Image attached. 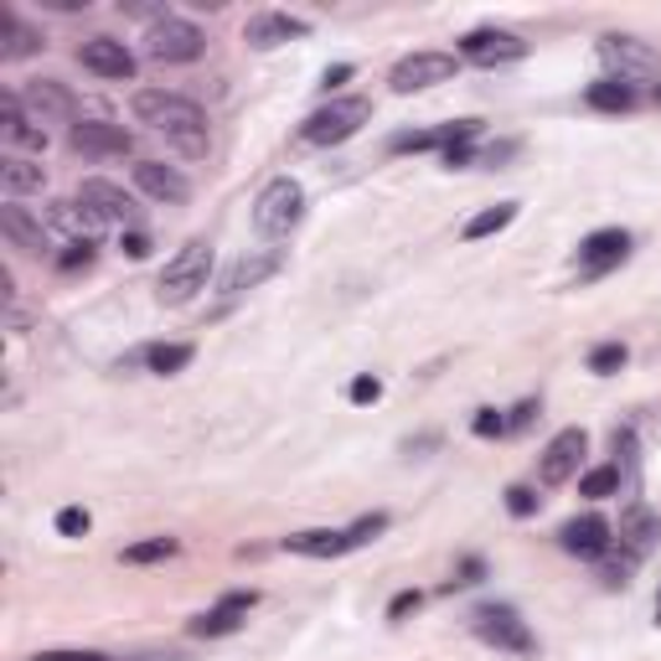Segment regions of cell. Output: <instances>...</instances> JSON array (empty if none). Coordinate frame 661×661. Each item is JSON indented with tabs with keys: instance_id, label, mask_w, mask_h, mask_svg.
<instances>
[{
	"instance_id": "7a4b0ae2",
	"label": "cell",
	"mask_w": 661,
	"mask_h": 661,
	"mask_svg": "<svg viewBox=\"0 0 661 661\" xmlns=\"http://www.w3.org/2000/svg\"><path fill=\"white\" fill-rule=\"evenodd\" d=\"M212 279V243L207 238H191L187 249H176L166 258V269H161V285H155V300L161 306H187L197 300Z\"/></svg>"
},
{
	"instance_id": "44dd1931",
	"label": "cell",
	"mask_w": 661,
	"mask_h": 661,
	"mask_svg": "<svg viewBox=\"0 0 661 661\" xmlns=\"http://www.w3.org/2000/svg\"><path fill=\"white\" fill-rule=\"evenodd\" d=\"M135 187L166 207L191 202V181L176 166H166V161H135Z\"/></svg>"
},
{
	"instance_id": "7bdbcfd3",
	"label": "cell",
	"mask_w": 661,
	"mask_h": 661,
	"mask_svg": "<svg viewBox=\"0 0 661 661\" xmlns=\"http://www.w3.org/2000/svg\"><path fill=\"white\" fill-rule=\"evenodd\" d=\"M517 155V140H502V145H486V151H475V166H492V170H502Z\"/></svg>"
},
{
	"instance_id": "b9f144b4",
	"label": "cell",
	"mask_w": 661,
	"mask_h": 661,
	"mask_svg": "<svg viewBox=\"0 0 661 661\" xmlns=\"http://www.w3.org/2000/svg\"><path fill=\"white\" fill-rule=\"evenodd\" d=\"M419 605H425V594H419V590L393 594V599H388V620H393V626H398V620H408V615L419 610Z\"/></svg>"
},
{
	"instance_id": "f546056e",
	"label": "cell",
	"mask_w": 661,
	"mask_h": 661,
	"mask_svg": "<svg viewBox=\"0 0 661 661\" xmlns=\"http://www.w3.org/2000/svg\"><path fill=\"white\" fill-rule=\"evenodd\" d=\"M517 212H522V202H496V207H486V212H475V218L460 228V238H465V243H475V238H492V233H502V228H511V222H517Z\"/></svg>"
},
{
	"instance_id": "9a60e30c",
	"label": "cell",
	"mask_w": 661,
	"mask_h": 661,
	"mask_svg": "<svg viewBox=\"0 0 661 661\" xmlns=\"http://www.w3.org/2000/svg\"><path fill=\"white\" fill-rule=\"evenodd\" d=\"M68 145L78 155L103 161V155H130L135 151V135H130L124 124H114V119H78V124L68 130Z\"/></svg>"
},
{
	"instance_id": "d6a6232c",
	"label": "cell",
	"mask_w": 661,
	"mask_h": 661,
	"mask_svg": "<svg viewBox=\"0 0 661 661\" xmlns=\"http://www.w3.org/2000/svg\"><path fill=\"white\" fill-rule=\"evenodd\" d=\"M615 492H620V465H594L579 475V496H590V502H605Z\"/></svg>"
},
{
	"instance_id": "7c38bea8",
	"label": "cell",
	"mask_w": 661,
	"mask_h": 661,
	"mask_svg": "<svg viewBox=\"0 0 661 661\" xmlns=\"http://www.w3.org/2000/svg\"><path fill=\"white\" fill-rule=\"evenodd\" d=\"M78 202H84L99 222H119L124 233L140 222V202L124 187H119V181H103V176H88L84 187H78Z\"/></svg>"
},
{
	"instance_id": "ba28073f",
	"label": "cell",
	"mask_w": 661,
	"mask_h": 661,
	"mask_svg": "<svg viewBox=\"0 0 661 661\" xmlns=\"http://www.w3.org/2000/svg\"><path fill=\"white\" fill-rule=\"evenodd\" d=\"M460 68L455 52H408V57H398L388 73V88L393 93H425V88H440L450 84Z\"/></svg>"
},
{
	"instance_id": "cb8c5ba5",
	"label": "cell",
	"mask_w": 661,
	"mask_h": 661,
	"mask_svg": "<svg viewBox=\"0 0 661 661\" xmlns=\"http://www.w3.org/2000/svg\"><path fill=\"white\" fill-rule=\"evenodd\" d=\"M279 548L295 559H341V553H352V538L337 527H310V532H289Z\"/></svg>"
},
{
	"instance_id": "ac0fdd59",
	"label": "cell",
	"mask_w": 661,
	"mask_h": 661,
	"mask_svg": "<svg viewBox=\"0 0 661 661\" xmlns=\"http://www.w3.org/2000/svg\"><path fill=\"white\" fill-rule=\"evenodd\" d=\"M21 109L32 114V124H68L78 114V99L57 78H32V84L21 88Z\"/></svg>"
},
{
	"instance_id": "5bb4252c",
	"label": "cell",
	"mask_w": 661,
	"mask_h": 661,
	"mask_svg": "<svg viewBox=\"0 0 661 661\" xmlns=\"http://www.w3.org/2000/svg\"><path fill=\"white\" fill-rule=\"evenodd\" d=\"M78 63H84L93 78H103V84H135V52L124 47V42H114V36H88L84 47H78Z\"/></svg>"
},
{
	"instance_id": "277c9868",
	"label": "cell",
	"mask_w": 661,
	"mask_h": 661,
	"mask_svg": "<svg viewBox=\"0 0 661 661\" xmlns=\"http://www.w3.org/2000/svg\"><path fill=\"white\" fill-rule=\"evenodd\" d=\"M300 222H306V187L295 176H274L254 197V228L264 238H289Z\"/></svg>"
},
{
	"instance_id": "603a6c76",
	"label": "cell",
	"mask_w": 661,
	"mask_h": 661,
	"mask_svg": "<svg viewBox=\"0 0 661 661\" xmlns=\"http://www.w3.org/2000/svg\"><path fill=\"white\" fill-rule=\"evenodd\" d=\"M657 543H661V517L646 507V502H630V507L620 511V548H630L636 559H646Z\"/></svg>"
},
{
	"instance_id": "30bf717a",
	"label": "cell",
	"mask_w": 661,
	"mask_h": 661,
	"mask_svg": "<svg viewBox=\"0 0 661 661\" xmlns=\"http://www.w3.org/2000/svg\"><path fill=\"white\" fill-rule=\"evenodd\" d=\"M481 135V119H450V124H429V130H404L393 135L388 151L393 155H419V151H455V145H471Z\"/></svg>"
},
{
	"instance_id": "7dc6e473",
	"label": "cell",
	"mask_w": 661,
	"mask_h": 661,
	"mask_svg": "<svg viewBox=\"0 0 661 661\" xmlns=\"http://www.w3.org/2000/svg\"><path fill=\"white\" fill-rule=\"evenodd\" d=\"M352 63H337V68H326V78H321V88H326V93H331V88H341V84H346V78H352Z\"/></svg>"
},
{
	"instance_id": "bcb514c9",
	"label": "cell",
	"mask_w": 661,
	"mask_h": 661,
	"mask_svg": "<svg viewBox=\"0 0 661 661\" xmlns=\"http://www.w3.org/2000/svg\"><path fill=\"white\" fill-rule=\"evenodd\" d=\"M119 249H124V254H130V258H151V238L140 233V228H130V233H124V243H119Z\"/></svg>"
},
{
	"instance_id": "d6986e66",
	"label": "cell",
	"mask_w": 661,
	"mask_h": 661,
	"mask_svg": "<svg viewBox=\"0 0 661 661\" xmlns=\"http://www.w3.org/2000/svg\"><path fill=\"white\" fill-rule=\"evenodd\" d=\"M0 233L11 249H21L26 258H47L52 254V228L42 218H32L21 202H5L0 207Z\"/></svg>"
},
{
	"instance_id": "9c48e42d",
	"label": "cell",
	"mask_w": 661,
	"mask_h": 661,
	"mask_svg": "<svg viewBox=\"0 0 661 661\" xmlns=\"http://www.w3.org/2000/svg\"><path fill=\"white\" fill-rule=\"evenodd\" d=\"M455 57H465V63H475V68H496V63H517V57H527V42L517 32H507V26H475V32L460 36Z\"/></svg>"
},
{
	"instance_id": "4316f807",
	"label": "cell",
	"mask_w": 661,
	"mask_h": 661,
	"mask_svg": "<svg viewBox=\"0 0 661 661\" xmlns=\"http://www.w3.org/2000/svg\"><path fill=\"white\" fill-rule=\"evenodd\" d=\"M0 187H5V197L16 202L26 191L47 187V170L36 166V161H26V155H5V161H0Z\"/></svg>"
},
{
	"instance_id": "ee69618b",
	"label": "cell",
	"mask_w": 661,
	"mask_h": 661,
	"mask_svg": "<svg viewBox=\"0 0 661 661\" xmlns=\"http://www.w3.org/2000/svg\"><path fill=\"white\" fill-rule=\"evenodd\" d=\"M532 419H538V398H522V404L507 414V434H511V429H527Z\"/></svg>"
},
{
	"instance_id": "6da1fadb",
	"label": "cell",
	"mask_w": 661,
	"mask_h": 661,
	"mask_svg": "<svg viewBox=\"0 0 661 661\" xmlns=\"http://www.w3.org/2000/svg\"><path fill=\"white\" fill-rule=\"evenodd\" d=\"M140 124H151L155 135H166L187 161H202L207 155V114L202 103H191L187 93H170V88H140L130 99Z\"/></svg>"
},
{
	"instance_id": "3957f363",
	"label": "cell",
	"mask_w": 661,
	"mask_h": 661,
	"mask_svg": "<svg viewBox=\"0 0 661 661\" xmlns=\"http://www.w3.org/2000/svg\"><path fill=\"white\" fill-rule=\"evenodd\" d=\"M367 119H373V99L346 93V99H331V103H321L316 114H306L300 140H306V145H346L352 135H362Z\"/></svg>"
},
{
	"instance_id": "e575fe53",
	"label": "cell",
	"mask_w": 661,
	"mask_h": 661,
	"mask_svg": "<svg viewBox=\"0 0 661 661\" xmlns=\"http://www.w3.org/2000/svg\"><path fill=\"white\" fill-rule=\"evenodd\" d=\"M93 258H99V243H93V238H68V249L57 254V269H63V274H78V269H88Z\"/></svg>"
},
{
	"instance_id": "1f68e13d",
	"label": "cell",
	"mask_w": 661,
	"mask_h": 661,
	"mask_svg": "<svg viewBox=\"0 0 661 661\" xmlns=\"http://www.w3.org/2000/svg\"><path fill=\"white\" fill-rule=\"evenodd\" d=\"M181 553V543L176 538H140V543H130L124 553H119V563H130V569H145V563H166Z\"/></svg>"
},
{
	"instance_id": "52a82bcc",
	"label": "cell",
	"mask_w": 661,
	"mask_h": 661,
	"mask_svg": "<svg viewBox=\"0 0 661 661\" xmlns=\"http://www.w3.org/2000/svg\"><path fill=\"white\" fill-rule=\"evenodd\" d=\"M599 63L610 68V78H620V84H646V78H661V52L646 47V42H636V36H599Z\"/></svg>"
},
{
	"instance_id": "5b68a950",
	"label": "cell",
	"mask_w": 661,
	"mask_h": 661,
	"mask_svg": "<svg viewBox=\"0 0 661 661\" xmlns=\"http://www.w3.org/2000/svg\"><path fill=\"white\" fill-rule=\"evenodd\" d=\"M471 630L496 651H511V657H538V636L527 630V620L511 605H481L471 615Z\"/></svg>"
},
{
	"instance_id": "c3c4849f",
	"label": "cell",
	"mask_w": 661,
	"mask_h": 661,
	"mask_svg": "<svg viewBox=\"0 0 661 661\" xmlns=\"http://www.w3.org/2000/svg\"><path fill=\"white\" fill-rule=\"evenodd\" d=\"M651 99H657V109H661V84H657V93H651Z\"/></svg>"
},
{
	"instance_id": "8d00e7d4",
	"label": "cell",
	"mask_w": 661,
	"mask_h": 661,
	"mask_svg": "<svg viewBox=\"0 0 661 661\" xmlns=\"http://www.w3.org/2000/svg\"><path fill=\"white\" fill-rule=\"evenodd\" d=\"M471 434H481V440H502V434H507V414H502V408H475Z\"/></svg>"
},
{
	"instance_id": "484cf974",
	"label": "cell",
	"mask_w": 661,
	"mask_h": 661,
	"mask_svg": "<svg viewBox=\"0 0 661 661\" xmlns=\"http://www.w3.org/2000/svg\"><path fill=\"white\" fill-rule=\"evenodd\" d=\"M47 47L42 32H32L16 11H0V63H21V57H36V52Z\"/></svg>"
},
{
	"instance_id": "681fc988",
	"label": "cell",
	"mask_w": 661,
	"mask_h": 661,
	"mask_svg": "<svg viewBox=\"0 0 661 661\" xmlns=\"http://www.w3.org/2000/svg\"><path fill=\"white\" fill-rule=\"evenodd\" d=\"M657 626H661V599H657Z\"/></svg>"
},
{
	"instance_id": "74e56055",
	"label": "cell",
	"mask_w": 661,
	"mask_h": 661,
	"mask_svg": "<svg viewBox=\"0 0 661 661\" xmlns=\"http://www.w3.org/2000/svg\"><path fill=\"white\" fill-rule=\"evenodd\" d=\"M538 507H543V496L532 492V486H511V492H507V511L517 517V522H527V517H538Z\"/></svg>"
},
{
	"instance_id": "f35d334b",
	"label": "cell",
	"mask_w": 661,
	"mask_h": 661,
	"mask_svg": "<svg viewBox=\"0 0 661 661\" xmlns=\"http://www.w3.org/2000/svg\"><path fill=\"white\" fill-rule=\"evenodd\" d=\"M88 527H93V517H88L84 507H63V511H57V538H84Z\"/></svg>"
},
{
	"instance_id": "ffe728a7",
	"label": "cell",
	"mask_w": 661,
	"mask_h": 661,
	"mask_svg": "<svg viewBox=\"0 0 661 661\" xmlns=\"http://www.w3.org/2000/svg\"><path fill=\"white\" fill-rule=\"evenodd\" d=\"M295 36H310V21L289 16V11H258L243 26V42L254 52H274V47H285V42H295Z\"/></svg>"
},
{
	"instance_id": "83f0119b",
	"label": "cell",
	"mask_w": 661,
	"mask_h": 661,
	"mask_svg": "<svg viewBox=\"0 0 661 661\" xmlns=\"http://www.w3.org/2000/svg\"><path fill=\"white\" fill-rule=\"evenodd\" d=\"M584 103L599 109V114H630L636 109V88L620 84V78H599V84L584 88Z\"/></svg>"
},
{
	"instance_id": "d590c367",
	"label": "cell",
	"mask_w": 661,
	"mask_h": 661,
	"mask_svg": "<svg viewBox=\"0 0 661 661\" xmlns=\"http://www.w3.org/2000/svg\"><path fill=\"white\" fill-rule=\"evenodd\" d=\"M388 532V511H373V517H356L352 527H346V538H352V548L373 543V538H383Z\"/></svg>"
},
{
	"instance_id": "e0dca14e",
	"label": "cell",
	"mask_w": 661,
	"mask_h": 661,
	"mask_svg": "<svg viewBox=\"0 0 661 661\" xmlns=\"http://www.w3.org/2000/svg\"><path fill=\"white\" fill-rule=\"evenodd\" d=\"M559 548L569 553V559H605L615 548V527L599 517V511H584V517H574V522L559 527Z\"/></svg>"
},
{
	"instance_id": "8992f818",
	"label": "cell",
	"mask_w": 661,
	"mask_h": 661,
	"mask_svg": "<svg viewBox=\"0 0 661 661\" xmlns=\"http://www.w3.org/2000/svg\"><path fill=\"white\" fill-rule=\"evenodd\" d=\"M145 52H151L155 63L181 68V63H197L207 52V36H202V26H191L187 16H161V21H151V32H145Z\"/></svg>"
},
{
	"instance_id": "60d3db41",
	"label": "cell",
	"mask_w": 661,
	"mask_h": 661,
	"mask_svg": "<svg viewBox=\"0 0 661 661\" xmlns=\"http://www.w3.org/2000/svg\"><path fill=\"white\" fill-rule=\"evenodd\" d=\"M481 579H486V559H460V569H455V579H450V590H475V584H481Z\"/></svg>"
},
{
	"instance_id": "4dcf8cb0",
	"label": "cell",
	"mask_w": 661,
	"mask_h": 661,
	"mask_svg": "<svg viewBox=\"0 0 661 661\" xmlns=\"http://www.w3.org/2000/svg\"><path fill=\"white\" fill-rule=\"evenodd\" d=\"M594 563H599V584L605 590H626L630 579H636V569H641V559L630 548H610L605 559H594Z\"/></svg>"
},
{
	"instance_id": "2e32d148",
	"label": "cell",
	"mask_w": 661,
	"mask_h": 661,
	"mask_svg": "<svg viewBox=\"0 0 661 661\" xmlns=\"http://www.w3.org/2000/svg\"><path fill=\"white\" fill-rule=\"evenodd\" d=\"M258 605V594L254 590H233V594H222L212 610H202L197 620H191V636L197 641H218V636H233V630H243V620H249V610Z\"/></svg>"
},
{
	"instance_id": "7402d4cb",
	"label": "cell",
	"mask_w": 661,
	"mask_h": 661,
	"mask_svg": "<svg viewBox=\"0 0 661 661\" xmlns=\"http://www.w3.org/2000/svg\"><path fill=\"white\" fill-rule=\"evenodd\" d=\"M285 269V254L279 249H264V254H243L233 269L222 274V295H243V289H258L269 274Z\"/></svg>"
},
{
	"instance_id": "f1b7e54d",
	"label": "cell",
	"mask_w": 661,
	"mask_h": 661,
	"mask_svg": "<svg viewBox=\"0 0 661 661\" xmlns=\"http://www.w3.org/2000/svg\"><path fill=\"white\" fill-rule=\"evenodd\" d=\"M191 356H197L191 341H155V346H145V367L155 377H170V373H181V367H191Z\"/></svg>"
},
{
	"instance_id": "4fadbf2b",
	"label": "cell",
	"mask_w": 661,
	"mask_h": 661,
	"mask_svg": "<svg viewBox=\"0 0 661 661\" xmlns=\"http://www.w3.org/2000/svg\"><path fill=\"white\" fill-rule=\"evenodd\" d=\"M630 258V233L626 228H599L579 243V279H605Z\"/></svg>"
},
{
	"instance_id": "f6af8a7d",
	"label": "cell",
	"mask_w": 661,
	"mask_h": 661,
	"mask_svg": "<svg viewBox=\"0 0 661 661\" xmlns=\"http://www.w3.org/2000/svg\"><path fill=\"white\" fill-rule=\"evenodd\" d=\"M32 661H109L103 651H36Z\"/></svg>"
},
{
	"instance_id": "d4e9b609",
	"label": "cell",
	"mask_w": 661,
	"mask_h": 661,
	"mask_svg": "<svg viewBox=\"0 0 661 661\" xmlns=\"http://www.w3.org/2000/svg\"><path fill=\"white\" fill-rule=\"evenodd\" d=\"M0 124H5V140L21 145V151H42L47 145V130L32 124V114L21 109V93H0Z\"/></svg>"
},
{
	"instance_id": "836d02e7",
	"label": "cell",
	"mask_w": 661,
	"mask_h": 661,
	"mask_svg": "<svg viewBox=\"0 0 661 661\" xmlns=\"http://www.w3.org/2000/svg\"><path fill=\"white\" fill-rule=\"evenodd\" d=\"M626 362H630L626 341H599V346L590 352V373H594V377H615L620 367H626Z\"/></svg>"
},
{
	"instance_id": "ab89813d",
	"label": "cell",
	"mask_w": 661,
	"mask_h": 661,
	"mask_svg": "<svg viewBox=\"0 0 661 661\" xmlns=\"http://www.w3.org/2000/svg\"><path fill=\"white\" fill-rule=\"evenodd\" d=\"M346 398H352L356 408H367V404H377V398H383V377H373V373H362V377H352V388H346Z\"/></svg>"
},
{
	"instance_id": "8fae6325",
	"label": "cell",
	"mask_w": 661,
	"mask_h": 661,
	"mask_svg": "<svg viewBox=\"0 0 661 661\" xmlns=\"http://www.w3.org/2000/svg\"><path fill=\"white\" fill-rule=\"evenodd\" d=\"M584 450H590V434H584V429H559V434L543 444V455H538V481H543V486H569L579 475Z\"/></svg>"
}]
</instances>
